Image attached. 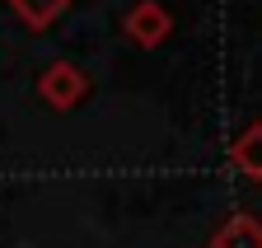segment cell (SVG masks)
<instances>
[{
    "label": "cell",
    "mask_w": 262,
    "mask_h": 248,
    "mask_svg": "<svg viewBox=\"0 0 262 248\" xmlns=\"http://www.w3.org/2000/svg\"><path fill=\"white\" fill-rule=\"evenodd\" d=\"M14 19L28 28V33H47V28L71 10V0H10Z\"/></svg>",
    "instance_id": "cell-5"
},
{
    "label": "cell",
    "mask_w": 262,
    "mask_h": 248,
    "mask_svg": "<svg viewBox=\"0 0 262 248\" xmlns=\"http://www.w3.org/2000/svg\"><path fill=\"white\" fill-rule=\"evenodd\" d=\"M122 33L136 42V47H159L164 38L173 33V14L159 5V0H141V5H131V14L122 19Z\"/></svg>",
    "instance_id": "cell-2"
},
{
    "label": "cell",
    "mask_w": 262,
    "mask_h": 248,
    "mask_svg": "<svg viewBox=\"0 0 262 248\" xmlns=\"http://www.w3.org/2000/svg\"><path fill=\"white\" fill-rule=\"evenodd\" d=\"M38 94H42V103H47V108L71 112L75 103H84V99H89V75L75 66V61H52V66L38 75Z\"/></svg>",
    "instance_id": "cell-1"
},
{
    "label": "cell",
    "mask_w": 262,
    "mask_h": 248,
    "mask_svg": "<svg viewBox=\"0 0 262 248\" xmlns=\"http://www.w3.org/2000/svg\"><path fill=\"white\" fill-rule=\"evenodd\" d=\"M229 164H234L244 178L262 183V122H248V127L229 141Z\"/></svg>",
    "instance_id": "cell-3"
},
{
    "label": "cell",
    "mask_w": 262,
    "mask_h": 248,
    "mask_svg": "<svg viewBox=\"0 0 262 248\" xmlns=\"http://www.w3.org/2000/svg\"><path fill=\"white\" fill-rule=\"evenodd\" d=\"M211 248H262V220L248 211L229 215V220L211 234Z\"/></svg>",
    "instance_id": "cell-4"
}]
</instances>
